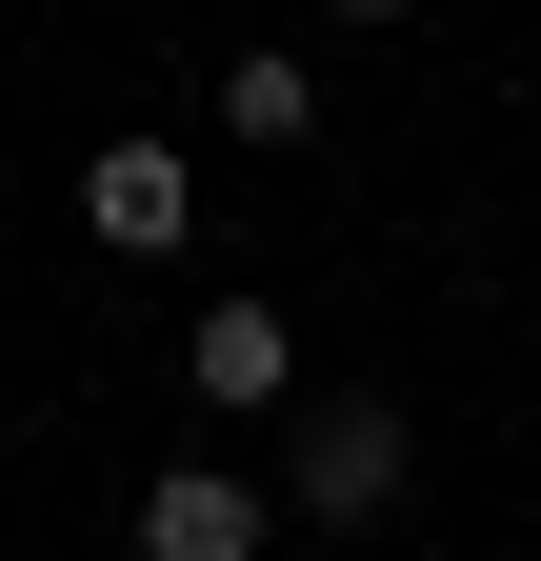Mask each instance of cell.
<instances>
[{"mask_svg":"<svg viewBox=\"0 0 541 561\" xmlns=\"http://www.w3.org/2000/svg\"><path fill=\"white\" fill-rule=\"evenodd\" d=\"M81 221H101L120 261H161V241H181V140H101V161H81Z\"/></svg>","mask_w":541,"mask_h":561,"instance_id":"1","label":"cell"},{"mask_svg":"<svg viewBox=\"0 0 541 561\" xmlns=\"http://www.w3.org/2000/svg\"><path fill=\"white\" fill-rule=\"evenodd\" d=\"M381 481H401V421H381V401H342V421H301V502H321V522H361Z\"/></svg>","mask_w":541,"mask_h":561,"instance_id":"3","label":"cell"},{"mask_svg":"<svg viewBox=\"0 0 541 561\" xmlns=\"http://www.w3.org/2000/svg\"><path fill=\"white\" fill-rule=\"evenodd\" d=\"M200 401H281V301H200Z\"/></svg>","mask_w":541,"mask_h":561,"instance_id":"4","label":"cell"},{"mask_svg":"<svg viewBox=\"0 0 541 561\" xmlns=\"http://www.w3.org/2000/svg\"><path fill=\"white\" fill-rule=\"evenodd\" d=\"M141 561H261V502L221 461H161V502H141Z\"/></svg>","mask_w":541,"mask_h":561,"instance_id":"2","label":"cell"},{"mask_svg":"<svg viewBox=\"0 0 541 561\" xmlns=\"http://www.w3.org/2000/svg\"><path fill=\"white\" fill-rule=\"evenodd\" d=\"M361 21H381V0H361Z\"/></svg>","mask_w":541,"mask_h":561,"instance_id":"6","label":"cell"},{"mask_svg":"<svg viewBox=\"0 0 541 561\" xmlns=\"http://www.w3.org/2000/svg\"><path fill=\"white\" fill-rule=\"evenodd\" d=\"M221 121H241V140H301V121H321V81H301V60H241Z\"/></svg>","mask_w":541,"mask_h":561,"instance_id":"5","label":"cell"}]
</instances>
